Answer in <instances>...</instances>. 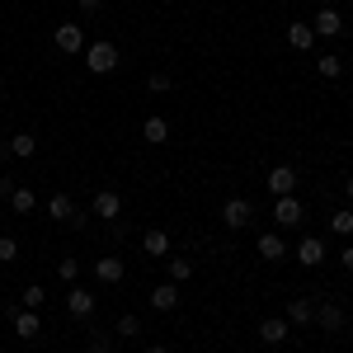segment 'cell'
<instances>
[{
    "instance_id": "cell-1",
    "label": "cell",
    "mask_w": 353,
    "mask_h": 353,
    "mask_svg": "<svg viewBox=\"0 0 353 353\" xmlns=\"http://www.w3.org/2000/svg\"><path fill=\"white\" fill-rule=\"evenodd\" d=\"M85 71H94V76H109V71H118V48H113L109 38L85 43Z\"/></svg>"
},
{
    "instance_id": "cell-2",
    "label": "cell",
    "mask_w": 353,
    "mask_h": 353,
    "mask_svg": "<svg viewBox=\"0 0 353 353\" xmlns=\"http://www.w3.org/2000/svg\"><path fill=\"white\" fill-rule=\"evenodd\" d=\"M52 43H57V52L76 57V52H85V28L76 24V19H66V24L52 28Z\"/></svg>"
},
{
    "instance_id": "cell-3",
    "label": "cell",
    "mask_w": 353,
    "mask_h": 353,
    "mask_svg": "<svg viewBox=\"0 0 353 353\" xmlns=\"http://www.w3.org/2000/svg\"><path fill=\"white\" fill-rule=\"evenodd\" d=\"M311 28H316V38H344V14H339L334 5H321L316 19H311Z\"/></svg>"
},
{
    "instance_id": "cell-4",
    "label": "cell",
    "mask_w": 353,
    "mask_h": 353,
    "mask_svg": "<svg viewBox=\"0 0 353 353\" xmlns=\"http://www.w3.org/2000/svg\"><path fill=\"white\" fill-rule=\"evenodd\" d=\"M221 221H226L231 231H245V226L254 221V203H250V198H226V208H221Z\"/></svg>"
},
{
    "instance_id": "cell-5",
    "label": "cell",
    "mask_w": 353,
    "mask_h": 353,
    "mask_svg": "<svg viewBox=\"0 0 353 353\" xmlns=\"http://www.w3.org/2000/svg\"><path fill=\"white\" fill-rule=\"evenodd\" d=\"M264 184H269L273 198H288V193H297V170L292 165H273L269 174H264Z\"/></svg>"
},
{
    "instance_id": "cell-6",
    "label": "cell",
    "mask_w": 353,
    "mask_h": 353,
    "mask_svg": "<svg viewBox=\"0 0 353 353\" xmlns=\"http://www.w3.org/2000/svg\"><path fill=\"white\" fill-rule=\"evenodd\" d=\"M94 306H99V297H94V292H85L81 283H71V292H66V311H71L76 321H90V316H94Z\"/></svg>"
},
{
    "instance_id": "cell-7",
    "label": "cell",
    "mask_w": 353,
    "mask_h": 353,
    "mask_svg": "<svg viewBox=\"0 0 353 353\" xmlns=\"http://www.w3.org/2000/svg\"><path fill=\"white\" fill-rule=\"evenodd\" d=\"M48 217L52 221H71V226H85L81 208L71 203V193H52V198H48Z\"/></svg>"
},
{
    "instance_id": "cell-8",
    "label": "cell",
    "mask_w": 353,
    "mask_h": 353,
    "mask_svg": "<svg viewBox=\"0 0 353 353\" xmlns=\"http://www.w3.org/2000/svg\"><path fill=\"white\" fill-rule=\"evenodd\" d=\"M292 254L301 259V269H321V264H325V241H321V236H301Z\"/></svg>"
},
{
    "instance_id": "cell-9",
    "label": "cell",
    "mask_w": 353,
    "mask_h": 353,
    "mask_svg": "<svg viewBox=\"0 0 353 353\" xmlns=\"http://www.w3.org/2000/svg\"><path fill=\"white\" fill-rule=\"evenodd\" d=\"M301 217H306V208H301L297 193H288V198L273 203V221H278V226H301Z\"/></svg>"
},
{
    "instance_id": "cell-10",
    "label": "cell",
    "mask_w": 353,
    "mask_h": 353,
    "mask_svg": "<svg viewBox=\"0 0 353 353\" xmlns=\"http://www.w3.org/2000/svg\"><path fill=\"white\" fill-rule=\"evenodd\" d=\"M123 259H118V254H99V259H94V278H99V283H104V288H118V283H123Z\"/></svg>"
},
{
    "instance_id": "cell-11",
    "label": "cell",
    "mask_w": 353,
    "mask_h": 353,
    "mask_svg": "<svg viewBox=\"0 0 353 353\" xmlns=\"http://www.w3.org/2000/svg\"><path fill=\"white\" fill-rule=\"evenodd\" d=\"M90 208H94V217H104V221H118V217H123V198H118L113 189H99Z\"/></svg>"
},
{
    "instance_id": "cell-12",
    "label": "cell",
    "mask_w": 353,
    "mask_h": 353,
    "mask_svg": "<svg viewBox=\"0 0 353 353\" xmlns=\"http://www.w3.org/2000/svg\"><path fill=\"white\" fill-rule=\"evenodd\" d=\"M179 306V283H156L151 288V311H174Z\"/></svg>"
},
{
    "instance_id": "cell-13",
    "label": "cell",
    "mask_w": 353,
    "mask_h": 353,
    "mask_svg": "<svg viewBox=\"0 0 353 353\" xmlns=\"http://www.w3.org/2000/svg\"><path fill=\"white\" fill-rule=\"evenodd\" d=\"M10 325H14V334H19V339H38V334H43L38 311H14V316H10Z\"/></svg>"
},
{
    "instance_id": "cell-14",
    "label": "cell",
    "mask_w": 353,
    "mask_h": 353,
    "mask_svg": "<svg viewBox=\"0 0 353 353\" xmlns=\"http://www.w3.org/2000/svg\"><path fill=\"white\" fill-rule=\"evenodd\" d=\"M283 321H288V325H316V306H311V301L306 297H297V301H288V316H283Z\"/></svg>"
},
{
    "instance_id": "cell-15",
    "label": "cell",
    "mask_w": 353,
    "mask_h": 353,
    "mask_svg": "<svg viewBox=\"0 0 353 353\" xmlns=\"http://www.w3.org/2000/svg\"><path fill=\"white\" fill-rule=\"evenodd\" d=\"M316 325L330 330V334H339V330H344V306H334V301L316 306Z\"/></svg>"
},
{
    "instance_id": "cell-16",
    "label": "cell",
    "mask_w": 353,
    "mask_h": 353,
    "mask_svg": "<svg viewBox=\"0 0 353 353\" xmlns=\"http://www.w3.org/2000/svg\"><path fill=\"white\" fill-rule=\"evenodd\" d=\"M288 48H297V52H311V48H316V28L311 24H288Z\"/></svg>"
},
{
    "instance_id": "cell-17",
    "label": "cell",
    "mask_w": 353,
    "mask_h": 353,
    "mask_svg": "<svg viewBox=\"0 0 353 353\" xmlns=\"http://www.w3.org/2000/svg\"><path fill=\"white\" fill-rule=\"evenodd\" d=\"M141 250H146L151 259H170V236H165L161 226H151V231L141 236Z\"/></svg>"
},
{
    "instance_id": "cell-18",
    "label": "cell",
    "mask_w": 353,
    "mask_h": 353,
    "mask_svg": "<svg viewBox=\"0 0 353 353\" xmlns=\"http://www.w3.org/2000/svg\"><path fill=\"white\" fill-rule=\"evenodd\" d=\"M283 254H288L283 236H278V231H264V236H259V259H264V264H278Z\"/></svg>"
},
{
    "instance_id": "cell-19",
    "label": "cell",
    "mask_w": 353,
    "mask_h": 353,
    "mask_svg": "<svg viewBox=\"0 0 353 353\" xmlns=\"http://www.w3.org/2000/svg\"><path fill=\"white\" fill-rule=\"evenodd\" d=\"M288 334H292V325H288L283 316H269V321H259V339H264V344H283Z\"/></svg>"
},
{
    "instance_id": "cell-20",
    "label": "cell",
    "mask_w": 353,
    "mask_h": 353,
    "mask_svg": "<svg viewBox=\"0 0 353 353\" xmlns=\"http://www.w3.org/2000/svg\"><path fill=\"white\" fill-rule=\"evenodd\" d=\"M141 137H146L151 146H165V141H170V123H165L161 113H151V118L141 123Z\"/></svg>"
},
{
    "instance_id": "cell-21",
    "label": "cell",
    "mask_w": 353,
    "mask_h": 353,
    "mask_svg": "<svg viewBox=\"0 0 353 353\" xmlns=\"http://www.w3.org/2000/svg\"><path fill=\"white\" fill-rule=\"evenodd\" d=\"M10 151H14L19 161H33V156H38V137L33 132H14L10 137Z\"/></svg>"
},
{
    "instance_id": "cell-22",
    "label": "cell",
    "mask_w": 353,
    "mask_h": 353,
    "mask_svg": "<svg viewBox=\"0 0 353 353\" xmlns=\"http://www.w3.org/2000/svg\"><path fill=\"white\" fill-rule=\"evenodd\" d=\"M10 208H14L19 217H28V212L38 208V193H33V189H24V184H14V193H10Z\"/></svg>"
},
{
    "instance_id": "cell-23",
    "label": "cell",
    "mask_w": 353,
    "mask_h": 353,
    "mask_svg": "<svg viewBox=\"0 0 353 353\" xmlns=\"http://www.w3.org/2000/svg\"><path fill=\"white\" fill-rule=\"evenodd\" d=\"M193 278V259L189 254H170V283H189Z\"/></svg>"
},
{
    "instance_id": "cell-24",
    "label": "cell",
    "mask_w": 353,
    "mask_h": 353,
    "mask_svg": "<svg viewBox=\"0 0 353 353\" xmlns=\"http://www.w3.org/2000/svg\"><path fill=\"white\" fill-rule=\"evenodd\" d=\"M43 306H48V292H43V288H38V283H33V288H24V292H19V311H43Z\"/></svg>"
},
{
    "instance_id": "cell-25",
    "label": "cell",
    "mask_w": 353,
    "mask_h": 353,
    "mask_svg": "<svg viewBox=\"0 0 353 353\" xmlns=\"http://www.w3.org/2000/svg\"><path fill=\"white\" fill-rule=\"evenodd\" d=\"M316 71H321L325 81H339V76H344V61H339V57H334V52H325V57H321V61H316Z\"/></svg>"
},
{
    "instance_id": "cell-26",
    "label": "cell",
    "mask_w": 353,
    "mask_h": 353,
    "mask_svg": "<svg viewBox=\"0 0 353 353\" xmlns=\"http://www.w3.org/2000/svg\"><path fill=\"white\" fill-rule=\"evenodd\" d=\"M330 231H334V236H353V208H339V212L330 217Z\"/></svg>"
},
{
    "instance_id": "cell-27",
    "label": "cell",
    "mask_w": 353,
    "mask_h": 353,
    "mask_svg": "<svg viewBox=\"0 0 353 353\" xmlns=\"http://www.w3.org/2000/svg\"><path fill=\"white\" fill-rule=\"evenodd\" d=\"M57 278H61V283H76V278H81V259H76V254L57 259Z\"/></svg>"
},
{
    "instance_id": "cell-28",
    "label": "cell",
    "mask_w": 353,
    "mask_h": 353,
    "mask_svg": "<svg viewBox=\"0 0 353 353\" xmlns=\"http://www.w3.org/2000/svg\"><path fill=\"white\" fill-rule=\"evenodd\" d=\"M109 349H113V330H94L90 344H85V353H109Z\"/></svg>"
},
{
    "instance_id": "cell-29",
    "label": "cell",
    "mask_w": 353,
    "mask_h": 353,
    "mask_svg": "<svg viewBox=\"0 0 353 353\" xmlns=\"http://www.w3.org/2000/svg\"><path fill=\"white\" fill-rule=\"evenodd\" d=\"M113 334H118V339H137V334H141V321H137V316H118Z\"/></svg>"
},
{
    "instance_id": "cell-30",
    "label": "cell",
    "mask_w": 353,
    "mask_h": 353,
    "mask_svg": "<svg viewBox=\"0 0 353 353\" xmlns=\"http://www.w3.org/2000/svg\"><path fill=\"white\" fill-rule=\"evenodd\" d=\"M19 259V241L14 236H0V264H14Z\"/></svg>"
},
{
    "instance_id": "cell-31",
    "label": "cell",
    "mask_w": 353,
    "mask_h": 353,
    "mask_svg": "<svg viewBox=\"0 0 353 353\" xmlns=\"http://www.w3.org/2000/svg\"><path fill=\"white\" fill-rule=\"evenodd\" d=\"M146 90H151V94H165V90H170V76H165V71H151V76H146Z\"/></svg>"
},
{
    "instance_id": "cell-32",
    "label": "cell",
    "mask_w": 353,
    "mask_h": 353,
    "mask_svg": "<svg viewBox=\"0 0 353 353\" xmlns=\"http://www.w3.org/2000/svg\"><path fill=\"white\" fill-rule=\"evenodd\" d=\"M339 264H344V269L353 273V245H344V250H339Z\"/></svg>"
},
{
    "instance_id": "cell-33",
    "label": "cell",
    "mask_w": 353,
    "mask_h": 353,
    "mask_svg": "<svg viewBox=\"0 0 353 353\" xmlns=\"http://www.w3.org/2000/svg\"><path fill=\"white\" fill-rule=\"evenodd\" d=\"M10 193H14V179H10V174H0V198H10Z\"/></svg>"
},
{
    "instance_id": "cell-34",
    "label": "cell",
    "mask_w": 353,
    "mask_h": 353,
    "mask_svg": "<svg viewBox=\"0 0 353 353\" xmlns=\"http://www.w3.org/2000/svg\"><path fill=\"white\" fill-rule=\"evenodd\" d=\"M76 5H81L85 14H94V10H99V5H104V0H76Z\"/></svg>"
},
{
    "instance_id": "cell-35",
    "label": "cell",
    "mask_w": 353,
    "mask_h": 353,
    "mask_svg": "<svg viewBox=\"0 0 353 353\" xmlns=\"http://www.w3.org/2000/svg\"><path fill=\"white\" fill-rule=\"evenodd\" d=\"M344 193H349V203H353V174H349V179H344Z\"/></svg>"
},
{
    "instance_id": "cell-36",
    "label": "cell",
    "mask_w": 353,
    "mask_h": 353,
    "mask_svg": "<svg viewBox=\"0 0 353 353\" xmlns=\"http://www.w3.org/2000/svg\"><path fill=\"white\" fill-rule=\"evenodd\" d=\"M146 353H170V349H165V344H151V349H146Z\"/></svg>"
},
{
    "instance_id": "cell-37",
    "label": "cell",
    "mask_w": 353,
    "mask_h": 353,
    "mask_svg": "<svg viewBox=\"0 0 353 353\" xmlns=\"http://www.w3.org/2000/svg\"><path fill=\"white\" fill-rule=\"evenodd\" d=\"M5 146H10V137H0V151H5Z\"/></svg>"
}]
</instances>
